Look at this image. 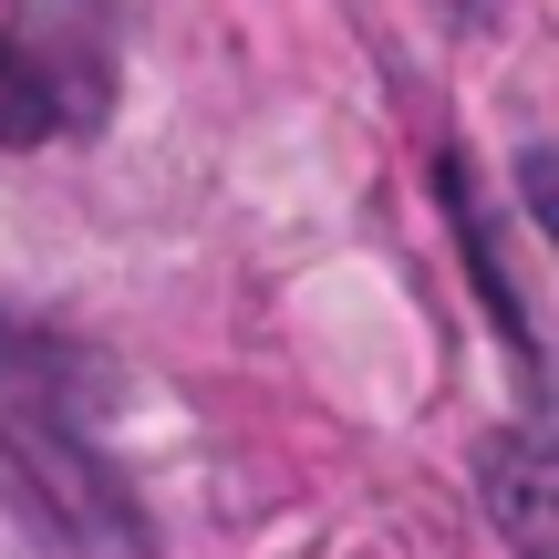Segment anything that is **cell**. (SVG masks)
I'll return each mask as SVG.
<instances>
[{"instance_id": "7a4b0ae2", "label": "cell", "mask_w": 559, "mask_h": 559, "mask_svg": "<svg viewBox=\"0 0 559 559\" xmlns=\"http://www.w3.org/2000/svg\"><path fill=\"white\" fill-rule=\"evenodd\" d=\"M62 362H73V353L0 332V436H11L21 456L41 466V477H52V508H62V519H94V539H124L135 519H124L115 466L94 456V436H83V415H73V404H52Z\"/></svg>"}, {"instance_id": "6da1fadb", "label": "cell", "mask_w": 559, "mask_h": 559, "mask_svg": "<svg viewBox=\"0 0 559 559\" xmlns=\"http://www.w3.org/2000/svg\"><path fill=\"white\" fill-rule=\"evenodd\" d=\"M115 104V0H0V145L94 135Z\"/></svg>"}, {"instance_id": "3957f363", "label": "cell", "mask_w": 559, "mask_h": 559, "mask_svg": "<svg viewBox=\"0 0 559 559\" xmlns=\"http://www.w3.org/2000/svg\"><path fill=\"white\" fill-rule=\"evenodd\" d=\"M487 487H498V508H508V539L539 559V539H549V508H539V445H528V436H498Z\"/></svg>"}]
</instances>
